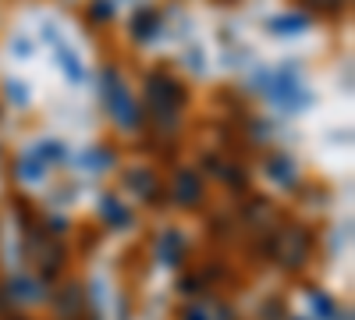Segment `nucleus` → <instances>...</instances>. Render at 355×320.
<instances>
[{
    "instance_id": "f257e3e1",
    "label": "nucleus",
    "mask_w": 355,
    "mask_h": 320,
    "mask_svg": "<svg viewBox=\"0 0 355 320\" xmlns=\"http://www.w3.org/2000/svg\"><path fill=\"white\" fill-rule=\"evenodd\" d=\"M103 96H107V107H110V114L117 121H121L125 128H132L135 121H139V110H135V100L128 96V90H125V82H121V75L117 71H103Z\"/></svg>"
},
{
    "instance_id": "423d86ee",
    "label": "nucleus",
    "mask_w": 355,
    "mask_h": 320,
    "mask_svg": "<svg viewBox=\"0 0 355 320\" xmlns=\"http://www.w3.org/2000/svg\"><path fill=\"white\" fill-rule=\"evenodd\" d=\"M196 196H199V178H192L189 171H182V174H178V199H182V203H196Z\"/></svg>"
},
{
    "instance_id": "f03ea898",
    "label": "nucleus",
    "mask_w": 355,
    "mask_h": 320,
    "mask_svg": "<svg viewBox=\"0 0 355 320\" xmlns=\"http://www.w3.org/2000/svg\"><path fill=\"white\" fill-rule=\"evenodd\" d=\"M266 93H270V100H274V103H281L284 110H295V107H302V103L309 100V93H306V90H302V85L295 82L291 75H284V71H281L270 85H266Z\"/></svg>"
},
{
    "instance_id": "1a4fd4ad",
    "label": "nucleus",
    "mask_w": 355,
    "mask_h": 320,
    "mask_svg": "<svg viewBox=\"0 0 355 320\" xmlns=\"http://www.w3.org/2000/svg\"><path fill=\"white\" fill-rule=\"evenodd\" d=\"M93 18H96V22L114 18V4H110V0H96V4H93Z\"/></svg>"
},
{
    "instance_id": "20e7f679",
    "label": "nucleus",
    "mask_w": 355,
    "mask_h": 320,
    "mask_svg": "<svg viewBox=\"0 0 355 320\" xmlns=\"http://www.w3.org/2000/svg\"><path fill=\"white\" fill-rule=\"evenodd\" d=\"M46 36H50V33H46ZM50 40H53V36H50ZM53 47H57V61H61V65H64V71L78 82V78H82V65H78V57H75L64 43H57V40H53Z\"/></svg>"
},
{
    "instance_id": "39448f33",
    "label": "nucleus",
    "mask_w": 355,
    "mask_h": 320,
    "mask_svg": "<svg viewBox=\"0 0 355 320\" xmlns=\"http://www.w3.org/2000/svg\"><path fill=\"white\" fill-rule=\"evenodd\" d=\"M132 25H135V36H139V40H150V36L157 33V11H153V8H150V11H139Z\"/></svg>"
},
{
    "instance_id": "7ed1b4c3",
    "label": "nucleus",
    "mask_w": 355,
    "mask_h": 320,
    "mask_svg": "<svg viewBox=\"0 0 355 320\" xmlns=\"http://www.w3.org/2000/svg\"><path fill=\"white\" fill-rule=\"evenodd\" d=\"M306 25H309L306 15H277V18H270V28H274V33H284V36L306 33Z\"/></svg>"
},
{
    "instance_id": "0eeeda50",
    "label": "nucleus",
    "mask_w": 355,
    "mask_h": 320,
    "mask_svg": "<svg viewBox=\"0 0 355 320\" xmlns=\"http://www.w3.org/2000/svg\"><path fill=\"white\" fill-rule=\"evenodd\" d=\"M270 167H274V178H277V182H291V178H295V171H291V160H288V157H274Z\"/></svg>"
},
{
    "instance_id": "6e6552de",
    "label": "nucleus",
    "mask_w": 355,
    "mask_h": 320,
    "mask_svg": "<svg viewBox=\"0 0 355 320\" xmlns=\"http://www.w3.org/2000/svg\"><path fill=\"white\" fill-rule=\"evenodd\" d=\"M309 4L316 8V11H327V15H334V11H341L348 0H309Z\"/></svg>"
}]
</instances>
